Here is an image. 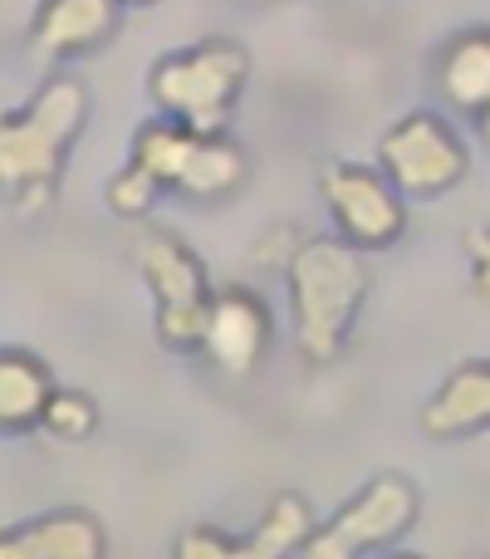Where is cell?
I'll return each instance as SVG.
<instances>
[{"mask_svg": "<svg viewBox=\"0 0 490 559\" xmlns=\"http://www.w3.org/2000/svg\"><path fill=\"white\" fill-rule=\"evenodd\" d=\"M133 167H143L163 192L192 197V202H222L241 192L250 177V157L226 128H192L182 118H153L133 133Z\"/></svg>", "mask_w": 490, "mask_h": 559, "instance_id": "3", "label": "cell"}, {"mask_svg": "<svg viewBox=\"0 0 490 559\" xmlns=\"http://www.w3.org/2000/svg\"><path fill=\"white\" fill-rule=\"evenodd\" d=\"M88 123V88L74 74L45 79L29 104L0 114V197L15 212H45L59 192L64 157Z\"/></svg>", "mask_w": 490, "mask_h": 559, "instance_id": "1", "label": "cell"}, {"mask_svg": "<svg viewBox=\"0 0 490 559\" xmlns=\"http://www.w3.org/2000/svg\"><path fill=\"white\" fill-rule=\"evenodd\" d=\"M138 271H143L147 289H153L157 338H163L172 354H196L206 309H212V295H216L202 255H196L182 236L163 231V226H147L143 241H138Z\"/></svg>", "mask_w": 490, "mask_h": 559, "instance_id": "5", "label": "cell"}, {"mask_svg": "<svg viewBox=\"0 0 490 559\" xmlns=\"http://www.w3.org/2000/svg\"><path fill=\"white\" fill-rule=\"evenodd\" d=\"M157 197H163V187H157L143 167L128 163V167H118L113 182H108V212L123 216V222H143L157 206Z\"/></svg>", "mask_w": 490, "mask_h": 559, "instance_id": "17", "label": "cell"}, {"mask_svg": "<svg viewBox=\"0 0 490 559\" xmlns=\"http://www.w3.org/2000/svg\"><path fill=\"white\" fill-rule=\"evenodd\" d=\"M289 309H295V344L309 368H328L348 348V334L358 324L373 271L363 251L344 236H314L289 251Z\"/></svg>", "mask_w": 490, "mask_h": 559, "instance_id": "2", "label": "cell"}, {"mask_svg": "<svg viewBox=\"0 0 490 559\" xmlns=\"http://www.w3.org/2000/svg\"><path fill=\"white\" fill-rule=\"evenodd\" d=\"M123 5H157V0H123Z\"/></svg>", "mask_w": 490, "mask_h": 559, "instance_id": "20", "label": "cell"}, {"mask_svg": "<svg viewBox=\"0 0 490 559\" xmlns=\"http://www.w3.org/2000/svg\"><path fill=\"white\" fill-rule=\"evenodd\" d=\"M471 118H476V128H481V138H486V147H490V98H486L481 108H476Z\"/></svg>", "mask_w": 490, "mask_h": 559, "instance_id": "19", "label": "cell"}, {"mask_svg": "<svg viewBox=\"0 0 490 559\" xmlns=\"http://www.w3.org/2000/svg\"><path fill=\"white\" fill-rule=\"evenodd\" d=\"M270 305L246 285H226L212 295V309H206V324H202V344L196 354L216 368V373H231L246 378L260 368V358L270 354Z\"/></svg>", "mask_w": 490, "mask_h": 559, "instance_id": "9", "label": "cell"}, {"mask_svg": "<svg viewBox=\"0 0 490 559\" xmlns=\"http://www.w3.org/2000/svg\"><path fill=\"white\" fill-rule=\"evenodd\" d=\"M422 432L432 442L490 432V358H471L437 388V397L422 407Z\"/></svg>", "mask_w": 490, "mask_h": 559, "instance_id": "13", "label": "cell"}, {"mask_svg": "<svg viewBox=\"0 0 490 559\" xmlns=\"http://www.w3.org/2000/svg\"><path fill=\"white\" fill-rule=\"evenodd\" d=\"M422 496L403 472H383L363 486L348 506H338L334 521H324L319 531H309V540L299 545L309 559H354L373 550H393L407 531L417 525Z\"/></svg>", "mask_w": 490, "mask_h": 559, "instance_id": "6", "label": "cell"}, {"mask_svg": "<svg viewBox=\"0 0 490 559\" xmlns=\"http://www.w3.org/2000/svg\"><path fill=\"white\" fill-rule=\"evenodd\" d=\"M123 25V0H39L29 49L49 64L59 59H84L104 49Z\"/></svg>", "mask_w": 490, "mask_h": 559, "instance_id": "11", "label": "cell"}, {"mask_svg": "<svg viewBox=\"0 0 490 559\" xmlns=\"http://www.w3.org/2000/svg\"><path fill=\"white\" fill-rule=\"evenodd\" d=\"M250 55L236 39H202L163 55L147 69V94L167 118H182L192 128H226L246 94Z\"/></svg>", "mask_w": 490, "mask_h": 559, "instance_id": "4", "label": "cell"}, {"mask_svg": "<svg viewBox=\"0 0 490 559\" xmlns=\"http://www.w3.org/2000/svg\"><path fill=\"white\" fill-rule=\"evenodd\" d=\"M437 88L456 114H476L490 98V29H462L437 59Z\"/></svg>", "mask_w": 490, "mask_h": 559, "instance_id": "15", "label": "cell"}, {"mask_svg": "<svg viewBox=\"0 0 490 559\" xmlns=\"http://www.w3.org/2000/svg\"><path fill=\"white\" fill-rule=\"evenodd\" d=\"M104 550H108V531L84 506L45 511L35 521L0 531V559H98Z\"/></svg>", "mask_w": 490, "mask_h": 559, "instance_id": "12", "label": "cell"}, {"mask_svg": "<svg viewBox=\"0 0 490 559\" xmlns=\"http://www.w3.org/2000/svg\"><path fill=\"white\" fill-rule=\"evenodd\" d=\"M466 255H471V285L490 305V226H471L466 231Z\"/></svg>", "mask_w": 490, "mask_h": 559, "instance_id": "18", "label": "cell"}, {"mask_svg": "<svg viewBox=\"0 0 490 559\" xmlns=\"http://www.w3.org/2000/svg\"><path fill=\"white\" fill-rule=\"evenodd\" d=\"M314 531V511H309L304 496L279 491L265 506L260 525L250 535H222L216 525H196V531L177 535V559H279L309 540Z\"/></svg>", "mask_w": 490, "mask_h": 559, "instance_id": "10", "label": "cell"}, {"mask_svg": "<svg viewBox=\"0 0 490 559\" xmlns=\"http://www.w3.org/2000/svg\"><path fill=\"white\" fill-rule=\"evenodd\" d=\"M49 393H55V373L45 358L29 348H0V432H35Z\"/></svg>", "mask_w": 490, "mask_h": 559, "instance_id": "14", "label": "cell"}, {"mask_svg": "<svg viewBox=\"0 0 490 559\" xmlns=\"http://www.w3.org/2000/svg\"><path fill=\"white\" fill-rule=\"evenodd\" d=\"M378 163L403 197H446L471 173V153H466L462 133L432 108L397 118L378 143Z\"/></svg>", "mask_w": 490, "mask_h": 559, "instance_id": "7", "label": "cell"}, {"mask_svg": "<svg viewBox=\"0 0 490 559\" xmlns=\"http://www.w3.org/2000/svg\"><path fill=\"white\" fill-rule=\"evenodd\" d=\"M35 432L55 437V442H64V447L88 442V437L98 432V403L88 393H79V388H55L49 403H45V413H39Z\"/></svg>", "mask_w": 490, "mask_h": 559, "instance_id": "16", "label": "cell"}, {"mask_svg": "<svg viewBox=\"0 0 490 559\" xmlns=\"http://www.w3.org/2000/svg\"><path fill=\"white\" fill-rule=\"evenodd\" d=\"M319 192H324V206L334 216L338 236L354 241L358 251H387V246L403 241V231H407L403 192L378 167L328 163L319 173Z\"/></svg>", "mask_w": 490, "mask_h": 559, "instance_id": "8", "label": "cell"}]
</instances>
